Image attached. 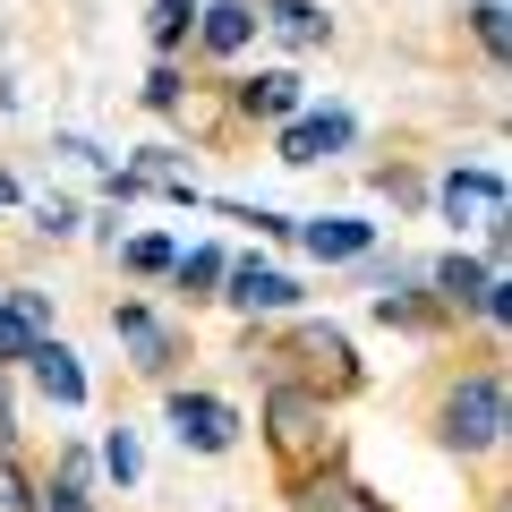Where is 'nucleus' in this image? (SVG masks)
<instances>
[{"label": "nucleus", "mask_w": 512, "mask_h": 512, "mask_svg": "<svg viewBox=\"0 0 512 512\" xmlns=\"http://www.w3.org/2000/svg\"><path fill=\"white\" fill-rule=\"evenodd\" d=\"M103 470L120 478V487H137V470H146V453H137V436H128V427H111V436H103Z\"/></svg>", "instance_id": "obj_20"}, {"label": "nucleus", "mask_w": 512, "mask_h": 512, "mask_svg": "<svg viewBox=\"0 0 512 512\" xmlns=\"http://www.w3.org/2000/svg\"><path fill=\"white\" fill-rule=\"evenodd\" d=\"M436 436L453 444V453H495V444H504V376H495V367H470V376L436 402Z\"/></svg>", "instance_id": "obj_2"}, {"label": "nucleus", "mask_w": 512, "mask_h": 512, "mask_svg": "<svg viewBox=\"0 0 512 512\" xmlns=\"http://www.w3.org/2000/svg\"><path fill=\"white\" fill-rule=\"evenodd\" d=\"M197 43L214 60H239L256 43V0H205V9H197Z\"/></svg>", "instance_id": "obj_12"}, {"label": "nucleus", "mask_w": 512, "mask_h": 512, "mask_svg": "<svg viewBox=\"0 0 512 512\" xmlns=\"http://www.w3.org/2000/svg\"><path fill=\"white\" fill-rule=\"evenodd\" d=\"M504 18H512L504 0H470V35H478V43H487V52H495V60H504V43H512V26H504Z\"/></svg>", "instance_id": "obj_19"}, {"label": "nucleus", "mask_w": 512, "mask_h": 512, "mask_svg": "<svg viewBox=\"0 0 512 512\" xmlns=\"http://www.w3.org/2000/svg\"><path fill=\"white\" fill-rule=\"evenodd\" d=\"M359 120L350 111H291L282 120V163H325V154H350Z\"/></svg>", "instance_id": "obj_6"}, {"label": "nucleus", "mask_w": 512, "mask_h": 512, "mask_svg": "<svg viewBox=\"0 0 512 512\" xmlns=\"http://www.w3.org/2000/svg\"><path fill=\"white\" fill-rule=\"evenodd\" d=\"M256 26H274L291 52H325V35H333V18L316 9V0H265V9H256Z\"/></svg>", "instance_id": "obj_14"}, {"label": "nucleus", "mask_w": 512, "mask_h": 512, "mask_svg": "<svg viewBox=\"0 0 512 512\" xmlns=\"http://www.w3.org/2000/svg\"><path fill=\"white\" fill-rule=\"evenodd\" d=\"M0 205H18V180H9V171H0Z\"/></svg>", "instance_id": "obj_26"}, {"label": "nucleus", "mask_w": 512, "mask_h": 512, "mask_svg": "<svg viewBox=\"0 0 512 512\" xmlns=\"http://www.w3.org/2000/svg\"><path fill=\"white\" fill-rule=\"evenodd\" d=\"M35 231H43V239H69V231H77V205H69V197H35Z\"/></svg>", "instance_id": "obj_22"}, {"label": "nucleus", "mask_w": 512, "mask_h": 512, "mask_svg": "<svg viewBox=\"0 0 512 512\" xmlns=\"http://www.w3.org/2000/svg\"><path fill=\"white\" fill-rule=\"evenodd\" d=\"M427 282H436V308L478 316V308H487V291H495L504 274H495V265H478V256H436V274H427Z\"/></svg>", "instance_id": "obj_11"}, {"label": "nucleus", "mask_w": 512, "mask_h": 512, "mask_svg": "<svg viewBox=\"0 0 512 512\" xmlns=\"http://www.w3.org/2000/svg\"><path fill=\"white\" fill-rule=\"evenodd\" d=\"M291 231L316 265H350V256L376 248V222H359V214H316V222H291Z\"/></svg>", "instance_id": "obj_9"}, {"label": "nucleus", "mask_w": 512, "mask_h": 512, "mask_svg": "<svg viewBox=\"0 0 512 512\" xmlns=\"http://www.w3.org/2000/svg\"><path fill=\"white\" fill-rule=\"evenodd\" d=\"M436 205L461 222V231H495V222H504V171H487V163H461V171H444Z\"/></svg>", "instance_id": "obj_3"}, {"label": "nucleus", "mask_w": 512, "mask_h": 512, "mask_svg": "<svg viewBox=\"0 0 512 512\" xmlns=\"http://www.w3.org/2000/svg\"><path fill=\"white\" fill-rule=\"evenodd\" d=\"M146 103H154V111H180V69H154V77H146Z\"/></svg>", "instance_id": "obj_24"}, {"label": "nucleus", "mask_w": 512, "mask_h": 512, "mask_svg": "<svg viewBox=\"0 0 512 512\" xmlns=\"http://www.w3.org/2000/svg\"><path fill=\"white\" fill-rule=\"evenodd\" d=\"M291 512H384V495L359 487V478H342V470H299L291 478Z\"/></svg>", "instance_id": "obj_8"}, {"label": "nucleus", "mask_w": 512, "mask_h": 512, "mask_svg": "<svg viewBox=\"0 0 512 512\" xmlns=\"http://www.w3.org/2000/svg\"><path fill=\"white\" fill-rule=\"evenodd\" d=\"M239 120H291L299 111V77L291 69H256V77H239Z\"/></svg>", "instance_id": "obj_15"}, {"label": "nucleus", "mask_w": 512, "mask_h": 512, "mask_svg": "<svg viewBox=\"0 0 512 512\" xmlns=\"http://www.w3.org/2000/svg\"><path fill=\"white\" fill-rule=\"evenodd\" d=\"M111 333H120V342L137 350V367H146V376H171L180 342H171V325H163L154 308H137V299H128V308H111Z\"/></svg>", "instance_id": "obj_10"}, {"label": "nucleus", "mask_w": 512, "mask_h": 512, "mask_svg": "<svg viewBox=\"0 0 512 512\" xmlns=\"http://www.w3.org/2000/svg\"><path fill=\"white\" fill-rule=\"evenodd\" d=\"M265 444H274V461L282 470H325L333 461V410H325V393H308V384H274L265 393Z\"/></svg>", "instance_id": "obj_1"}, {"label": "nucleus", "mask_w": 512, "mask_h": 512, "mask_svg": "<svg viewBox=\"0 0 512 512\" xmlns=\"http://www.w3.org/2000/svg\"><path fill=\"white\" fill-rule=\"evenodd\" d=\"M222 282H231V291H214V299H231L239 316H282V308H299V282L282 274V265H222Z\"/></svg>", "instance_id": "obj_5"}, {"label": "nucleus", "mask_w": 512, "mask_h": 512, "mask_svg": "<svg viewBox=\"0 0 512 512\" xmlns=\"http://www.w3.org/2000/svg\"><path fill=\"white\" fill-rule=\"evenodd\" d=\"M0 299H9V308H18L35 333H52V299H43V291H0Z\"/></svg>", "instance_id": "obj_23"}, {"label": "nucleus", "mask_w": 512, "mask_h": 512, "mask_svg": "<svg viewBox=\"0 0 512 512\" xmlns=\"http://www.w3.org/2000/svg\"><path fill=\"white\" fill-rule=\"evenodd\" d=\"M197 9H205V0H154V9H146V35L171 52L180 35H197Z\"/></svg>", "instance_id": "obj_16"}, {"label": "nucleus", "mask_w": 512, "mask_h": 512, "mask_svg": "<svg viewBox=\"0 0 512 512\" xmlns=\"http://www.w3.org/2000/svg\"><path fill=\"white\" fill-rule=\"evenodd\" d=\"M171 274H180L188 299H214V282H222V248H188V256H171Z\"/></svg>", "instance_id": "obj_17"}, {"label": "nucleus", "mask_w": 512, "mask_h": 512, "mask_svg": "<svg viewBox=\"0 0 512 512\" xmlns=\"http://www.w3.org/2000/svg\"><path fill=\"white\" fill-rule=\"evenodd\" d=\"M26 367H35L43 402H60V410H77V402H86V367H77V350H69V342H52V333H43Z\"/></svg>", "instance_id": "obj_13"}, {"label": "nucleus", "mask_w": 512, "mask_h": 512, "mask_svg": "<svg viewBox=\"0 0 512 512\" xmlns=\"http://www.w3.org/2000/svg\"><path fill=\"white\" fill-rule=\"evenodd\" d=\"M120 256H128V274H171V256H180V248H171L163 231H137Z\"/></svg>", "instance_id": "obj_18"}, {"label": "nucleus", "mask_w": 512, "mask_h": 512, "mask_svg": "<svg viewBox=\"0 0 512 512\" xmlns=\"http://www.w3.org/2000/svg\"><path fill=\"white\" fill-rule=\"evenodd\" d=\"M376 316H384V325H410V333L436 325V308H427V299H410V291H384V299H376Z\"/></svg>", "instance_id": "obj_21"}, {"label": "nucleus", "mask_w": 512, "mask_h": 512, "mask_svg": "<svg viewBox=\"0 0 512 512\" xmlns=\"http://www.w3.org/2000/svg\"><path fill=\"white\" fill-rule=\"evenodd\" d=\"M43 512H94V504H86V487H69V478H60V487L43 495Z\"/></svg>", "instance_id": "obj_25"}, {"label": "nucleus", "mask_w": 512, "mask_h": 512, "mask_svg": "<svg viewBox=\"0 0 512 512\" xmlns=\"http://www.w3.org/2000/svg\"><path fill=\"white\" fill-rule=\"evenodd\" d=\"M291 359H308V393H350V384H359V359H350V342L333 325H299L291 333Z\"/></svg>", "instance_id": "obj_7"}, {"label": "nucleus", "mask_w": 512, "mask_h": 512, "mask_svg": "<svg viewBox=\"0 0 512 512\" xmlns=\"http://www.w3.org/2000/svg\"><path fill=\"white\" fill-rule=\"evenodd\" d=\"M171 436H180L188 453H231L239 444V410L222 402V393H171Z\"/></svg>", "instance_id": "obj_4"}]
</instances>
